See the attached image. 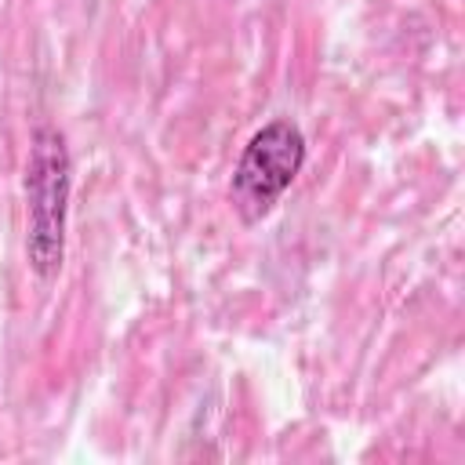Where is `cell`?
Returning a JSON list of instances; mask_svg holds the SVG:
<instances>
[{
    "instance_id": "obj_2",
    "label": "cell",
    "mask_w": 465,
    "mask_h": 465,
    "mask_svg": "<svg viewBox=\"0 0 465 465\" xmlns=\"http://www.w3.org/2000/svg\"><path fill=\"white\" fill-rule=\"evenodd\" d=\"M302 163H305V138L291 120H272L262 131H254L240 153L229 185V200L236 214L247 225L262 222L291 189Z\"/></svg>"
},
{
    "instance_id": "obj_1",
    "label": "cell",
    "mask_w": 465,
    "mask_h": 465,
    "mask_svg": "<svg viewBox=\"0 0 465 465\" xmlns=\"http://www.w3.org/2000/svg\"><path fill=\"white\" fill-rule=\"evenodd\" d=\"M69 171L65 138L54 127H36L25 160V254L40 280H51L65 258Z\"/></svg>"
}]
</instances>
